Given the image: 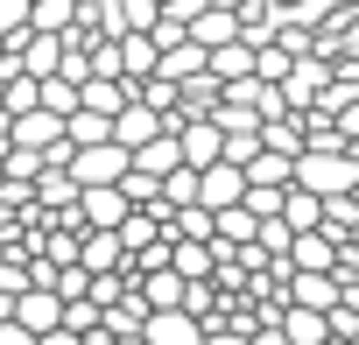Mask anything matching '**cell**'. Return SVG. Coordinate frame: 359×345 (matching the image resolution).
<instances>
[{"label":"cell","instance_id":"obj_1","mask_svg":"<svg viewBox=\"0 0 359 345\" xmlns=\"http://www.w3.org/2000/svg\"><path fill=\"white\" fill-rule=\"evenodd\" d=\"M296 191H310L317 205L324 198H352L359 191V162L338 148V155H296Z\"/></svg>","mask_w":359,"mask_h":345},{"label":"cell","instance_id":"obj_2","mask_svg":"<svg viewBox=\"0 0 359 345\" xmlns=\"http://www.w3.org/2000/svg\"><path fill=\"white\" fill-rule=\"evenodd\" d=\"M127 169H134V155L113 148V141H99V148H78V155H71V184H78V191H120Z\"/></svg>","mask_w":359,"mask_h":345},{"label":"cell","instance_id":"obj_3","mask_svg":"<svg viewBox=\"0 0 359 345\" xmlns=\"http://www.w3.org/2000/svg\"><path fill=\"white\" fill-rule=\"evenodd\" d=\"M331 71H338V64H324V57H296L289 78L275 85V92H282V113H310V106L331 92Z\"/></svg>","mask_w":359,"mask_h":345},{"label":"cell","instance_id":"obj_4","mask_svg":"<svg viewBox=\"0 0 359 345\" xmlns=\"http://www.w3.org/2000/svg\"><path fill=\"white\" fill-rule=\"evenodd\" d=\"M226 43H240V22H233V0H198V15H191V50H226Z\"/></svg>","mask_w":359,"mask_h":345},{"label":"cell","instance_id":"obj_5","mask_svg":"<svg viewBox=\"0 0 359 345\" xmlns=\"http://www.w3.org/2000/svg\"><path fill=\"white\" fill-rule=\"evenodd\" d=\"M15 331L36 345V338H50V331H64V303L50 296V289H29V296H15Z\"/></svg>","mask_w":359,"mask_h":345},{"label":"cell","instance_id":"obj_6","mask_svg":"<svg viewBox=\"0 0 359 345\" xmlns=\"http://www.w3.org/2000/svg\"><path fill=\"white\" fill-rule=\"evenodd\" d=\"M240 198H247V177H240V169H205V177H198V212L205 219H219V212H240Z\"/></svg>","mask_w":359,"mask_h":345},{"label":"cell","instance_id":"obj_7","mask_svg":"<svg viewBox=\"0 0 359 345\" xmlns=\"http://www.w3.org/2000/svg\"><path fill=\"white\" fill-rule=\"evenodd\" d=\"M282 303L289 310H310V317H331L338 310V282L331 275H289L282 282Z\"/></svg>","mask_w":359,"mask_h":345},{"label":"cell","instance_id":"obj_8","mask_svg":"<svg viewBox=\"0 0 359 345\" xmlns=\"http://www.w3.org/2000/svg\"><path fill=\"white\" fill-rule=\"evenodd\" d=\"M127 106H134V92L113 85V78H85L78 85V113H92V120H120Z\"/></svg>","mask_w":359,"mask_h":345},{"label":"cell","instance_id":"obj_9","mask_svg":"<svg viewBox=\"0 0 359 345\" xmlns=\"http://www.w3.org/2000/svg\"><path fill=\"white\" fill-rule=\"evenodd\" d=\"M169 134V120H155L148 106H127L120 120H113V148H127V155H141L148 141H162Z\"/></svg>","mask_w":359,"mask_h":345},{"label":"cell","instance_id":"obj_10","mask_svg":"<svg viewBox=\"0 0 359 345\" xmlns=\"http://www.w3.org/2000/svg\"><path fill=\"white\" fill-rule=\"evenodd\" d=\"M71 268H78V275H120L127 254H120L113 233H78V261H71Z\"/></svg>","mask_w":359,"mask_h":345},{"label":"cell","instance_id":"obj_11","mask_svg":"<svg viewBox=\"0 0 359 345\" xmlns=\"http://www.w3.org/2000/svg\"><path fill=\"white\" fill-rule=\"evenodd\" d=\"M331 268H338V240H324V233L289 240V275H331Z\"/></svg>","mask_w":359,"mask_h":345},{"label":"cell","instance_id":"obj_12","mask_svg":"<svg viewBox=\"0 0 359 345\" xmlns=\"http://www.w3.org/2000/svg\"><path fill=\"white\" fill-rule=\"evenodd\" d=\"M184 169V155H176V134H162V141H148L141 155H134V177L141 184H162V177H176Z\"/></svg>","mask_w":359,"mask_h":345},{"label":"cell","instance_id":"obj_13","mask_svg":"<svg viewBox=\"0 0 359 345\" xmlns=\"http://www.w3.org/2000/svg\"><path fill=\"white\" fill-rule=\"evenodd\" d=\"M240 177H247V191H289V184H296V162H289V155H268V148H261V155H254V162L240 169Z\"/></svg>","mask_w":359,"mask_h":345},{"label":"cell","instance_id":"obj_14","mask_svg":"<svg viewBox=\"0 0 359 345\" xmlns=\"http://www.w3.org/2000/svg\"><path fill=\"white\" fill-rule=\"evenodd\" d=\"M78 0H29V36H71Z\"/></svg>","mask_w":359,"mask_h":345},{"label":"cell","instance_id":"obj_15","mask_svg":"<svg viewBox=\"0 0 359 345\" xmlns=\"http://www.w3.org/2000/svg\"><path fill=\"white\" fill-rule=\"evenodd\" d=\"M282 226L303 240V233H317V226H324V205H317L310 191H296V184H289V198H282Z\"/></svg>","mask_w":359,"mask_h":345},{"label":"cell","instance_id":"obj_16","mask_svg":"<svg viewBox=\"0 0 359 345\" xmlns=\"http://www.w3.org/2000/svg\"><path fill=\"white\" fill-rule=\"evenodd\" d=\"M64 141H71V155H78V148H99V141H113V120H92V113H71V120H64Z\"/></svg>","mask_w":359,"mask_h":345},{"label":"cell","instance_id":"obj_17","mask_svg":"<svg viewBox=\"0 0 359 345\" xmlns=\"http://www.w3.org/2000/svg\"><path fill=\"white\" fill-rule=\"evenodd\" d=\"M289 64H296V57H289L282 43H268V50H254V85H282V78H289Z\"/></svg>","mask_w":359,"mask_h":345},{"label":"cell","instance_id":"obj_18","mask_svg":"<svg viewBox=\"0 0 359 345\" xmlns=\"http://www.w3.org/2000/svg\"><path fill=\"white\" fill-rule=\"evenodd\" d=\"M22 29H29V0H0V50H8Z\"/></svg>","mask_w":359,"mask_h":345},{"label":"cell","instance_id":"obj_19","mask_svg":"<svg viewBox=\"0 0 359 345\" xmlns=\"http://www.w3.org/2000/svg\"><path fill=\"white\" fill-rule=\"evenodd\" d=\"M247 345H289V338H282V331H254Z\"/></svg>","mask_w":359,"mask_h":345},{"label":"cell","instance_id":"obj_20","mask_svg":"<svg viewBox=\"0 0 359 345\" xmlns=\"http://www.w3.org/2000/svg\"><path fill=\"white\" fill-rule=\"evenodd\" d=\"M205 345H247V338H240V331H212Z\"/></svg>","mask_w":359,"mask_h":345},{"label":"cell","instance_id":"obj_21","mask_svg":"<svg viewBox=\"0 0 359 345\" xmlns=\"http://www.w3.org/2000/svg\"><path fill=\"white\" fill-rule=\"evenodd\" d=\"M0 345H29V338H22V331H15V324H0Z\"/></svg>","mask_w":359,"mask_h":345}]
</instances>
